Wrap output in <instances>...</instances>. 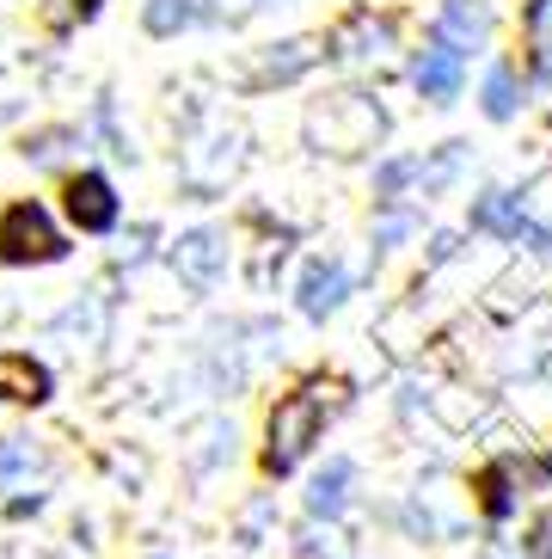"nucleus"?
Returning <instances> with one entry per match:
<instances>
[{
    "label": "nucleus",
    "instance_id": "nucleus-14",
    "mask_svg": "<svg viewBox=\"0 0 552 559\" xmlns=\"http://www.w3.org/2000/svg\"><path fill=\"white\" fill-rule=\"evenodd\" d=\"M0 400H25V406L49 400V369H44V362H32V357L0 350Z\"/></svg>",
    "mask_w": 552,
    "mask_h": 559
},
{
    "label": "nucleus",
    "instance_id": "nucleus-8",
    "mask_svg": "<svg viewBox=\"0 0 552 559\" xmlns=\"http://www.w3.org/2000/svg\"><path fill=\"white\" fill-rule=\"evenodd\" d=\"M325 62V44L320 37H283V44H264L245 68V93H264V86H295L308 68Z\"/></svg>",
    "mask_w": 552,
    "mask_h": 559
},
{
    "label": "nucleus",
    "instance_id": "nucleus-7",
    "mask_svg": "<svg viewBox=\"0 0 552 559\" xmlns=\"http://www.w3.org/2000/svg\"><path fill=\"white\" fill-rule=\"evenodd\" d=\"M491 32H497V13L491 0H436V19H430V37L448 44L455 56H485L491 50Z\"/></svg>",
    "mask_w": 552,
    "mask_h": 559
},
{
    "label": "nucleus",
    "instance_id": "nucleus-9",
    "mask_svg": "<svg viewBox=\"0 0 552 559\" xmlns=\"http://www.w3.org/2000/svg\"><path fill=\"white\" fill-rule=\"evenodd\" d=\"M411 86H418L423 105H455L460 86H467V56H455L436 37H423V50L411 56Z\"/></svg>",
    "mask_w": 552,
    "mask_h": 559
},
{
    "label": "nucleus",
    "instance_id": "nucleus-10",
    "mask_svg": "<svg viewBox=\"0 0 552 559\" xmlns=\"http://www.w3.org/2000/svg\"><path fill=\"white\" fill-rule=\"evenodd\" d=\"M172 271L191 283L196 296H209L215 283H221V271H228V234H215V228L179 234V247H172Z\"/></svg>",
    "mask_w": 552,
    "mask_h": 559
},
{
    "label": "nucleus",
    "instance_id": "nucleus-19",
    "mask_svg": "<svg viewBox=\"0 0 552 559\" xmlns=\"http://www.w3.org/2000/svg\"><path fill=\"white\" fill-rule=\"evenodd\" d=\"M19 467H37L32 443H13V449H0V486H7V479H13Z\"/></svg>",
    "mask_w": 552,
    "mask_h": 559
},
{
    "label": "nucleus",
    "instance_id": "nucleus-2",
    "mask_svg": "<svg viewBox=\"0 0 552 559\" xmlns=\"http://www.w3.org/2000/svg\"><path fill=\"white\" fill-rule=\"evenodd\" d=\"M338 381H308V388H295V394H283L276 400V412H271V449H264V474H289L295 461L308 455L313 443H320V430H325V418L338 412Z\"/></svg>",
    "mask_w": 552,
    "mask_h": 559
},
{
    "label": "nucleus",
    "instance_id": "nucleus-1",
    "mask_svg": "<svg viewBox=\"0 0 552 559\" xmlns=\"http://www.w3.org/2000/svg\"><path fill=\"white\" fill-rule=\"evenodd\" d=\"M387 135V111L374 93H332L308 111V148L332 154V160H357V154L381 148Z\"/></svg>",
    "mask_w": 552,
    "mask_h": 559
},
{
    "label": "nucleus",
    "instance_id": "nucleus-5",
    "mask_svg": "<svg viewBox=\"0 0 552 559\" xmlns=\"http://www.w3.org/2000/svg\"><path fill=\"white\" fill-rule=\"evenodd\" d=\"M62 210L68 222L81 234H111L123 222V198H117V185L98 173V166H81V173H68L62 185Z\"/></svg>",
    "mask_w": 552,
    "mask_h": 559
},
{
    "label": "nucleus",
    "instance_id": "nucleus-11",
    "mask_svg": "<svg viewBox=\"0 0 552 559\" xmlns=\"http://www.w3.org/2000/svg\"><path fill=\"white\" fill-rule=\"evenodd\" d=\"M344 296H350V264L344 259H313L308 271H301V313H308V320L338 313Z\"/></svg>",
    "mask_w": 552,
    "mask_h": 559
},
{
    "label": "nucleus",
    "instance_id": "nucleus-18",
    "mask_svg": "<svg viewBox=\"0 0 552 559\" xmlns=\"http://www.w3.org/2000/svg\"><path fill=\"white\" fill-rule=\"evenodd\" d=\"M472 492H479V510H485V516H509V510H516V479H509L504 461H491L485 474L472 479Z\"/></svg>",
    "mask_w": 552,
    "mask_h": 559
},
{
    "label": "nucleus",
    "instance_id": "nucleus-4",
    "mask_svg": "<svg viewBox=\"0 0 552 559\" xmlns=\"http://www.w3.org/2000/svg\"><path fill=\"white\" fill-rule=\"evenodd\" d=\"M325 62H381V56L399 50V25L393 13H374V7H350V13L320 37Z\"/></svg>",
    "mask_w": 552,
    "mask_h": 559
},
{
    "label": "nucleus",
    "instance_id": "nucleus-6",
    "mask_svg": "<svg viewBox=\"0 0 552 559\" xmlns=\"http://www.w3.org/2000/svg\"><path fill=\"white\" fill-rule=\"evenodd\" d=\"M472 234H491V240H509V247L552 252V234L528 215V203H521L516 191H479V203H472Z\"/></svg>",
    "mask_w": 552,
    "mask_h": 559
},
{
    "label": "nucleus",
    "instance_id": "nucleus-16",
    "mask_svg": "<svg viewBox=\"0 0 552 559\" xmlns=\"http://www.w3.org/2000/svg\"><path fill=\"white\" fill-rule=\"evenodd\" d=\"M350 479H357V467H350V461H332V467H325L320 479H313V498H308V510L313 516H338L344 510V498H350Z\"/></svg>",
    "mask_w": 552,
    "mask_h": 559
},
{
    "label": "nucleus",
    "instance_id": "nucleus-12",
    "mask_svg": "<svg viewBox=\"0 0 552 559\" xmlns=\"http://www.w3.org/2000/svg\"><path fill=\"white\" fill-rule=\"evenodd\" d=\"M521 62H528L535 86H552V0L521 7Z\"/></svg>",
    "mask_w": 552,
    "mask_h": 559
},
{
    "label": "nucleus",
    "instance_id": "nucleus-13",
    "mask_svg": "<svg viewBox=\"0 0 552 559\" xmlns=\"http://www.w3.org/2000/svg\"><path fill=\"white\" fill-rule=\"evenodd\" d=\"M521 93H528V81H521V68L497 56V62L485 68V86H479V111H485L491 123H509V117H521V105H528Z\"/></svg>",
    "mask_w": 552,
    "mask_h": 559
},
{
    "label": "nucleus",
    "instance_id": "nucleus-17",
    "mask_svg": "<svg viewBox=\"0 0 552 559\" xmlns=\"http://www.w3.org/2000/svg\"><path fill=\"white\" fill-rule=\"evenodd\" d=\"M271 7H289V0H203V25L240 32V25H252L259 13H271Z\"/></svg>",
    "mask_w": 552,
    "mask_h": 559
},
{
    "label": "nucleus",
    "instance_id": "nucleus-3",
    "mask_svg": "<svg viewBox=\"0 0 552 559\" xmlns=\"http://www.w3.org/2000/svg\"><path fill=\"white\" fill-rule=\"evenodd\" d=\"M0 259L7 264H56V259H68V240H62V228H56L49 203H37V198L7 203V215H0Z\"/></svg>",
    "mask_w": 552,
    "mask_h": 559
},
{
    "label": "nucleus",
    "instance_id": "nucleus-15",
    "mask_svg": "<svg viewBox=\"0 0 552 559\" xmlns=\"http://www.w3.org/2000/svg\"><path fill=\"white\" fill-rule=\"evenodd\" d=\"M191 25H203V0H142V32L147 37L172 44V37L191 32Z\"/></svg>",
    "mask_w": 552,
    "mask_h": 559
}]
</instances>
